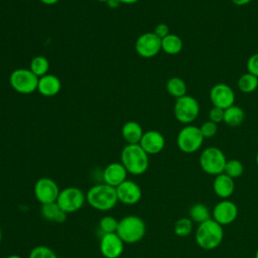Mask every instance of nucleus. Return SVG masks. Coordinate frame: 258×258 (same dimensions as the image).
<instances>
[{
    "mask_svg": "<svg viewBox=\"0 0 258 258\" xmlns=\"http://www.w3.org/2000/svg\"><path fill=\"white\" fill-rule=\"evenodd\" d=\"M86 202L95 210L108 212L118 203L116 187L107 183H98L86 192Z\"/></svg>",
    "mask_w": 258,
    "mask_h": 258,
    "instance_id": "1",
    "label": "nucleus"
},
{
    "mask_svg": "<svg viewBox=\"0 0 258 258\" xmlns=\"http://www.w3.org/2000/svg\"><path fill=\"white\" fill-rule=\"evenodd\" d=\"M148 156L139 144H127L121 151V163L128 173L141 175L148 169Z\"/></svg>",
    "mask_w": 258,
    "mask_h": 258,
    "instance_id": "2",
    "label": "nucleus"
},
{
    "mask_svg": "<svg viewBox=\"0 0 258 258\" xmlns=\"http://www.w3.org/2000/svg\"><path fill=\"white\" fill-rule=\"evenodd\" d=\"M224 238V229L215 220L210 219L199 224L195 239L199 247L204 250H214L219 247Z\"/></svg>",
    "mask_w": 258,
    "mask_h": 258,
    "instance_id": "3",
    "label": "nucleus"
},
{
    "mask_svg": "<svg viewBox=\"0 0 258 258\" xmlns=\"http://www.w3.org/2000/svg\"><path fill=\"white\" fill-rule=\"evenodd\" d=\"M116 233L125 244H134L141 241L145 236L146 225L138 216H125L119 221Z\"/></svg>",
    "mask_w": 258,
    "mask_h": 258,
    "instance_id": "4",
    "label": "nucleus"
},
{
    "mask_svg": "<svg viewBox=\"0 0 258 258\" xmlns=\"http://www.w3.org/2000/svg\"><path fill=\"white\" fill-rule=\"evenodd\" d=\"M201 168L208 174L218 175L224 172V168L227 162L224 152L215 146L205 148L199 158Z\"/></svg>",
    "mask_w": 258,
    "mask_h": 258,
    "instance_id": "5",
    "label": "nucleus"
},
{
    "mask_svg": "<svg viewBox=\"0 0 258 258\" xmlns=\"http://www.w3.org/2000/svg\"><path fill=\"white\" fill-rule=\"evenodd\" d=\"M205 137L203 136L200 127L195 125H185L180 129L176 137V144L183 153L197 152L203 145Z\"/></svg>",
    "mask_w": 258,
    "mask_h": 258,
    "instance_id": "6",
    "label": "nucleus"
},
{
    "mask_svg": "<svg viewBox=\"0 0 258 258\" xmlns=\"http://www.w3.org/2000/svg\"><path fill=\"white\" fill-rule=\"evenodd\" d=\"M200 104L196 98L189 95L177 98L173 106L175 119L185 125L192 123L199 116Z\"/></svg>",
    "mask_w": 258,
    "mask_h": 258,
    "instance_id": "7",
    "label": "nucleus"
},
{
    "mask_svg": "<svg viewBox=\"0 0 258 258\" xmlns=\"http://www.w3.org/2000/svg\"><path fill=\"white\" fill-rule=\"evenodd\" d=\"M9 84L17 93L27 95L37 90L38 77L28 69H16L10 74Z\"/></svg>",
    "mask_w": 258,
    "mask_h": 258,
    "instance_id": "8",
    "label": "nucleus"
},
{
    "mask_svg": "<svg viewBox=\"0 0 258 258\" xmlns=\"http://www.w3.org/2000/svg\"><path fill=\"white\" fill-rule=\"evenodd\" d=\"M86 202V194L76 186H69L61 189L56 199V204L66 214H73L80 211Z\"/></svg>",
    "mask_w": 258,
    "mask_h": 258,
    "instance_id": "9",
    "label": "nucleus"
},
{
    "mask_svg": "<svg viewBox=\"0 0 258 258\" xmlns=\"http://www.w3.org/2000/svg\"><path fill=\"white\" fill-rule=\"evenodd\" d=\"M59 191L57 183L50 177L38 178L33 188L34 197L41 205L56 202Z\"/></svg>",
    "mask_w": 258,
    "mask_h": 258,
    "instance_id": "10",
    "label": "nucleus"
},
{
    "mask_svg": "<svg viewBox=\"0 0 258 258\" xmlns=\"http://www.w3.org/2000/svg\"><path fill=\"white\" fill-rule=\"evenodd\" d=\"M135 50L142 57H153L161 50V39L154 32L142 33L135 41Z\"/></svg>",
    "mask_w": 258,
    "mask_h": 258,
    "instance_id": "11",
    "label": "nucleus"
},
{
    "mask_svg": "<svg viewBox=\"0 0 258 258\" xmlns=\"http://www.w3.org/2000/svg\"><path fill=\"white\" fill-rule=\"evenodd\" d=\"M238 216V207L230 200H222L215 205L212 211V219L221 226L232 224Z\"/></svg>",
    "mask_w": 258,
    "mask_h": 258,
    "instance_id": "12",
    "label": "nucleus"
},
{
    "mask_svg": "<svg viewBox=\"0 0 258 258\" xmlns=\"http://www.w3.org/2000/svg\"><path fill=\"white\" fill-rule=\"evenodd\" d=\"M236 96L233 89L224 83L216 84L210 91V100L215 107L227 109L234 105Z\"/></svg>",
    "mask_w": 258,
    "mask_h": 258,
    "instance_id": "13",
    "label": "nucleus"
},
{
    "mask_svg": "<svg viewBox=\"0 0 258 258\" xmlns=\"http://www.w3.org/2000/svg\"><path fill=\"white\" fill-rule=\"evenodd\" d=\"M124 244L117 233H108L102 235L99 248L105 258H119L123 254Z\"/></svg>",
    "mask_w": 258,
    "mask_h": 258,
    "instance_id": "14",
    "label": "nucleus"
},
{
    "mask_svg": "<svg viewBox=\"0 0 258 258\" xmlns=\"http://www.w3.org/2000/svg\"><path fill=\"white\" fill-rule=\"evenodd\" d=\"M118 202L132 206L137 204L142 198V190L138 183L133 180L126 179L116 187Z\"/></svg>",
    "mask_w": 258,
    "mask_h": 258,
    "instance_id": "15",
    "label": "nucleus"
},
{
    "mask_svg": "<svg viewBox=\"0 0 258 258\" xmlns=\"http://www.w3.org/2000/svg\"><path fill=\"white\" fill-rule=\"evenodd\" d=\"M139 145L148 155L157 154L163 150L165 146V139L160 132L156 130H149L143 133Z\"/></svg>",
    "mask_w": 258,
    "mask_h": 258,
    "instance_id": "16",
    "label": "nucleus"
},
{
    "mask_svg": "<svg viewBox=\"0 0 258 258\" xmlns=\"http://www.w3.org/2000/svg\"><path fill=\"white\" fill-rule=\"evenodd\" d=\"M127 170L121 162H112L108 164L103 171L104 182L117 187L127 179Z\"/></svg>",
    "mask_w": 258,
    "mask_h": 258,
    "instance_id": "17",
    "label": "nucleus"
},
{
    "mask_svg": "<svg viewBox=\"0 0 258 258\" xmlns=\"http://www.w3.org/2000/svg\"><path fill=\"white\" fill-rule=\"evenodd\" d=\"M213 190L220 199L229 200L235 190L234 179L224 172L216 175L213 181Z\"/></svg>",
    "mask_w": 258,
    "mask_h": 258,
    "instance_id": "18",
    "label": "nucleus"
},
{
    "mask_svg": "<svg viewBox=\"0 0 258 258\" xmlns=\"http://www.w3.org/2000/svg\"><path fill=\"white\" fill-rule=\"evenodd\" d=\"M60 89L61 83L56 76L46 74L38 78L37 91L40 95L44 97H53L59 93Z\"/></svg>",
    "mask_w": 258,
    "mask_h": 258,
    "instance_id": "19",
    "label": "nucleus"
},
{
    "mask_svg": "<svg viewBox=\"0 0 258 258\" xmlns=\"http://www.w3.org/2000/svg\"><path fill=\"white\" fill-rule=\"evenodd\" d=\"M143 133L141 125L136 121L126 122L121 129L122 137L127 144H139Z\"/></svg>",
    "mask_w": 258,
    "mask_h": 258,
    "instance_id": "20",
    "label": "nucleus"
},
{
    "mask_svg": "<svg viewBox=\"0 0 258 258\" xmlns=\"http://www.w3.org/2000/svg\"><path fill=\"white\" fill-rule=\"evenodd\" d=\"M40 214L44 220L54 223H63L67 220L68 216V214H66L60 209L56 202L41 205Z\"/></svg>",
    "mask_w": 258,
    "mask_h": 258,
    "instance_id": "21",
    "label": "nucleus"
},
{
    "mask_svg": "<svg viewBox=\"0 0 258 258\" xmlns=\"http://www.w3.org/2000/svg\"><path fill=\"white\" fill-rule=\"evenodd\" d=\"M182 46L183 43L181 38L174 33H169L161 39V49L166 54L175 55L181 51Z\"/></svg>",
    "mask_w": 258,
    "mask_h": 258,
    "instance_id": "22",
    "label": "nucleus"
},
{
    "mask_svg": "<svg viewBox=\"0 0 258 258\" xmlns=\"http://www.w3.org/2000/svg\"><path fill=\"white\" fill-rule=\"evenodd\" d=\"M245 119L244 110L236 105H233L224 111V120L223 122L230 127H238L243 123Z\"/></svg>",
    "mask_w": 258,
    "mask_h": 258,
    "instance_id": "23",
    "label": "nucleus"
},
{
    "mask_svg": "<svg viewBox=\"0 0 258 258\" xmlns=\"http://www.w3.org/2000/svg\"><path fill=\"white\" fill-rule=\"evenodd\" d=\"M165 89L167 91V93L174 97V98H180L182 96L186 95V91H187V87L185 82L179 78V77H172L170 78L165 85Z\"/></svg>",
    "mask_w": 258,
    "mask_h": 258,
    "instance_id": "24",
    "label": "nucleus"
},
{
    "mask_svg": "<svg viewBox=\"0 0 258 258\" xmlns=\"http://www.w3.org/2000/svg\"><path fill=\"white\" fill-rule=\"evenodd\" d=\"M188 216L189 219L198 224L204 223L210 219H212V213L210 212L209 208L201 203L195 204L194 206L190 207L188 211Z\"/></svg>",
    "mask_w": 258,
    "mask_h": 258,
    "instance_id": "25",
    "label": "nucleus"
},
{
    "mask_svg": "<svg viewBox=\"0 0 258 258\" xmlns=\"http://www.w3.org/2000/svg\"><path fill=\"white\" fill-rule=\"evenodd\" d=\"M237 86L242 93H252L258 88V78L247 72L238 79Z\"/></svg>",
    "mask_w": 258,
    "mask_h": 258,
    "instance_id": "26",
    "label": "nucleus"
},
{
    "mask_svg": "<svg viewBox=\"0 0 258 258\" xmlns=\"http://www.w3.org/2000/svg\"><path fill=\"white\" fill-rule=\"evenodd\" d=\"M49 69V62L47 58L43 55L34 56L30 61L29 70L38 78L47 74Z\"/></svg>",
    "mask_w": 258,
    "mask_h": 258,
    "instance_id": "27",
    "label": "nucleus"
},
{
    "mask_svg": "<svg viewBox=\"0 0 258 258\" xmlns=\"http://www.w3.org/2000/svg\"><path fill=\"white\" fill-rule=\"evenodd\" d=\"M194 222L189 218H180L178 219L173 226V232L178 237H187L191 234Z\"/></svg>",
    "mask_w": 258,
    "mask_h": 258,
    "instance_id": "28",
    "label": "nucleus"
},
{
    "mask_svg": "<svg viewBox=\"0 0 258 258\" xmlns=\"http://www.w3.org/2000/svg\"><path fill=\"white\" fill-rule=\"evenodd\" d=\"M243 172H244V166L240 160L238 159L227 160L224 168V173H226L231 178L235 179L240 177L243 174Z\"/></svg>",
    "mask_w": 258,
    "mask_h": 258,
    "instance_id": "29",
    "label": "nucleus"
},
{
    "mask_svg": "<svg viewBox=\"0 0 258 258\" xmlns=\"http://www.w3.org/2000/svg\"><path fill=\"white\" fill-rule=\"evenodd\" d=\"M119 221L112 216H105L99 222V229L103 234L116 233Z\"/></svg>",
    "mask_w": 258,
    "mask_h": 258,
    "instance_id": "30",
    "label": "nucleus"
},
{
    "mask_svg": "<svg viewBox=\"0 0 258 258\" xmlns=\"http://www.w3.org/2000/svg\"><path fill=\"white\" fill-rule=\"evenodd\" d=\"M28 258H57V256L51 248L39 245L31 249Z\"/></svg>",
    "mask_w": 258,
    "mask_h": 258,
    "instance_id": "31",
    "label": "nucleus"
},
{
    "mask_svg": "<svg viewBox=\"0 0 258 258\" xmlns=\"http://www.w3.org/2000/svg\"><path fill=\"white\" fill-rule=\"evenodd\" d=\"M200 130L205 138H212L218 132V124L208 120L200 126Z\"/></svg>",
    "mask_w": 258,
    "mask_h": 258,
    "instance_id": "32",
    "label": "nucleus"
},
{
    "mask_svg": "<svg viewBox=\"0 0 258 258\" xmlns=\"http://www.w3.org/2000/svg\"><path fill=\"white\" fill-rule=\"evenodd\" d=\"M247 72L258 78V52L253 53L246 62Z\"/></svg>",
    "mask_w": 258,
    "mask_h": 258,
    "instance_id": "33",
    "label": "nucleus"
},
{
    "mask_svg": "<svg viewBox=\"0 0 258 258\" xmlns=\"http://www.w3.org/2000/svg\"><path fill=\"white\" fill-rule=\"evenodd\" d=\"M224 109L213 106V108L209 111V120L215 123L223 122L224 120Z\"/></svg>",
    "mask_w": 258,
    "mask_h": 258,
    "instance_id": "34",
    "label": "nucleus"
},
{
    "mask_svg": "<svg viewBox=\"0 0 258 258\" xmlns=\"http://www.w3.org/2000/svg\"><path fill=\"white\" fill-rule=\"evenodd\" d=\"M160 39H162L163 37H165L166 35H168L170 32H169V27L167 24L165 23H159L155 26L154 28V31H153Z\"/></svg>",
    "mask_w": 258,
    "mask_h": 258,
    "instance_id": "35",
    "label": "nucleus"
},
{
    "mask_svg": "<svg viewBox=\"0 0 258 258\" xmlns=\"http://www.w3.org/2000/svg\"><path fill=\"white\" fill-rule=\"evenodd\" d=\"M235 5L237 6H244V5H247L249 4L252 0H231Z\"/></svg>",
    "mask_w": 258,
    "mask_h": 258,
    "instance_id": "36",
    "label": "nucleus"
},
{
    "mask_svg": "<svg viewBox=\"0 0 258 258\" xmlns=\"http://www.w3.org/2000/svg\"><path fill=\"white\" fill-rule=\"evenodd\" d=\"M107 4H108V6L111 7V8H116V7L119 6L120 3L118 2V0H109V1L107 2Z\"/></svg>",
    "mask_w": 258,
    "mask_h": 258,
    "instance_id": "37",
    "label": "nucleus"
},
{
    "mask_svg": "<svg viewBox=\"0 0 258 258\" xmlns=\"http://www.w3.org/2000/svg\"><path fill=\"white\" fill-rule=\"evenodd\" d=\"M39 1L45 5H53V4L57 3L59 0H39Z\"/></svg>",
    "mask_w": 258,
    "mask_h": 258,
    "instance_id": "38",
    "label": "nucleus"
},
{
    "mask_svg": "<svg viewBox=\"0 0 258 258\" xmlns=\"http://www.w3.org/2000/svg\"><path fill=\"white\" fill-rule=\"evenodd\" d=\"M138 1L139 0H118L119 3H123V4H134Z\"/></svg>",
    "mask_w": 258,
    "mask_h": 258,
    "instance_id": "39",
    "label": "nucleus"
},
{
    "mask_svg": "<svg viewBox=\"0 0 258 258\" xmlns=\"http://www.w3.org/2000/svg\"><path fill=\"white\" fill-rule=\"evenodd\" d=\"M6 258H22V257H21V256H19V255H16V254H12V255L7 256Z\"/></svg>",
    "mask_w": 258,
    "mask_h": 258,
    "instance_id": "40",
    "label": "nucleus"
},
{
    "mask_svg": "<svg viewBox=\"0 0 258 258\" xmlns=\"http://www.w3.org/2000/svg\"><path fill=\"white\" fill-rule=\"evenodd\" d=\"M255 160H256V164H257V166H258V152H257V154H256V158H255Z\"/></svg>",
    "mask_w": 258,
    "mask_h": 258,
    "instance_id": "41",
    "label": "nucleus"
},
{
    "mask_svg": "<svg viewBox=\"0 0 258 258\" xmlns=\"http://www.w3.org/2000/svg\"><path fill=\"white\" fill-rule=\"evenodd\" d=\"M1 240H2V230L0 228V243H1Z\"/></svg>",
    "mask_w": 258,
    "mask_h": 258,
    "instance_id": "42",
    "label": "nucleus"
},
{
    "mask_svg": "<svg viewBox=\"0 0 258 258\" xmlns=\"http://www.w3.org/2000/svg\"><path fill=\"white\" fill-rule=\"evenodd\" d=\"M255 258H258V249H257L256 252H255Z\"/></svg>",
    "mask_w": 258,
    "mask_h": 258,
    "instance_id": "43",
    "label": "nucleus"
},
{
    "mask_svg": "<svg viewBox=\"0 0 258 258\" xmlns=\"http://www.w3.org/2000/svg\"><path fill=\"white\" fill-rule=\"evenodd\" d=\"M98 1H100V2H106V3H107L109 0H98Z\"/></svg>",
    "mask_w": 258,
    "mask_h": 258,
    "instance_id": "44",
    "label": "nucleus"
},
{
    "mask_svg": "<svg viewBox=\"0 0 258 258\" xmlns=\"http://www.w3.org/2000/svg\"><path fill=\"white\" fill-rule=\"evenodd\" d=\"M138 258H142V257H138Z\"/></svg>",
    "mask_w": 258,
    "mask_h": 258,
    "instance_id": "45",
    "label": "nucleus"
}]
</instances>
